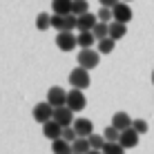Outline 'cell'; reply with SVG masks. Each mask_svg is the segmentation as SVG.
I'll use <instances>...</instances> for the list:
<instances>
[{
	"instance_id": "6da1fadb",
	"label": "cell",
	"mask_w": 154,
	"mask_h": 154,
	"mask_svg": "<svg viewBox=\"0 0 154 154\" xmlns=\"http://www.w3.org/2000/svg\"><path fill=\"white\" fill-rule=\"evenodd\" d=\"M89 83H92V78H89V72L83 69V67H74V69L69 72V85L72 89H87Z\"/></svg>"
},
{
	"instance_id": "7a4b0ae2",
	"label": "cell",
	"mask_w": 154,
	"mask_h": 154,
	"mask_svg": "<svg viewBox=\"0 0 154 154\" xmlns=\"http://www.w3.org/2000/svg\"><path fill=\"white\" fill-rule=\"evenodd\" d=\"M100 63V54L98 49H81L78 51V67H83V69H94V67H98Z\"/></svg>"
},
{
	"instance_id": "3957f363",
	"label": "cell",
	"mask_w": 154,
	"mask_h": 154,
	"mask_svg": "<svg viewBox=\"0 0 154 154\" xmlns=\"http://www.w3.org/2000/svg\"><path fill=\"white\" fill-rule=\"evenodd\" d=\"M67 94H69V92H65L60 85H54V87H49L45 100H47L54 109H56V107H65V105H67Z\"/></svg>"
},
{
	"instance_id": "277c9868",
	"label": "cell",
	"mask_w": 154,
	"mask_h": 154,
	"mask_svg": "<svg viewBox=\"0 0 154 154\" xmlns=\"http://www.w3.org/2000/svg\"><path fill=\"white\" fill-rule=\"evenodd\" d=\"M34 119H36V123H40V125L54 121V107H51L47 100H42V103H38L34 107Z\"/></svg>"
},
{
	"instance_id": "5b68a950",
	"label": "cell",
	"mask_w": 154,
	"mask_h": 154,
	"mask_svg": "<svg viewBox=\"0 0 154 154\" xmlns=\"http://www.w3.org/2000/svg\"><path fill=\"white\" fill-rule=\"evenodd\" d=\"M67 107H69L74 114L83 112V109L87 107V98H85V94L81 92V89H72V92L67 94Z\"/></svg>"
},
{
	"instance_id": "8992f818",
	"label": "cell",
	"mask_w": 154,
	"mask_h": 154,
	"mask_svg": "<svg viewBox=\"0 0 154 154\" xmlns=\"http://www.w3.org/2000/svg\"><path fill=\"white\" fill-rule=\"evenodd\" d=\"M56 45H58V49H60V51H72L74 47L78 45V38H76L74 31H58Z\"/></svg>"
},
{
	"instance_id": "52a82bcc",
	"label": "cell",
	"mask_w": 154,
	"mask_h": 154,
	"mask_svg": "<svg viewBox=\"0 0 154 154\" xmlns=\"http://www.w3.org/2000/svg\"><path fill=\"white\" fill-rule=\"evenodd\" d=\"M54 121L63 127V130H65V127H74L76 116H74V112L65 105V107H56V109H54Z\"/></svg>"
},
{
	"instance_id": "ba28073f",
	"label": "cell",
	"mask_w": 154,
	"mask_h": 154,
	"mask_svg": "<svg viewBox=\"0 0 154 154\" xmlns=\"http://www.w3.org/2000/svg\"><path fill=\"white\" fill-rule=\"evenodd\" d=\"M139 132L134 130V127H130V130H125V132H121V139H119V143L125 147V150H132V147H136L139 145Z\"/></svg>"
},
{
	"instance_id": "9c48e42d",
	"label": "cell",
	"mask_w": 154,
	"mask_h": 154,
	"mask_svg": "<svg viewBox=\"0 0 154 154\" xmlns=\"http://www.w3.org/2000/svg\"><path fill=\"white\" fill-rule=\"evenodd\" d=\"M74 130H76V134L81 139H89L94 134V123L89 119H76L74 121Z\"/></svg>"
},
{
	"instance_id": "30bf717a",
	"label": "cell",
	"mask_w": 154,
	"mask_h": 154,
	"mask_svg": "<svg viewBox=\"0 0 154 154\" xmlns=\"http://www.w3.org/2000/svg\"><path fill=\"white\" fill-rule=\"evenodd\" d=\"M112 14H114V20H116V23L127 25V23L132 20V9H130V5H127V2H119V5L112 9Z\"/></svg>"
},
{
	"instance_id": "8fae6325",
	"label": "cell",
	"mask_w": 154,
	"mask_h": 154,
	"mask_svg": "<svg viewBox=\"0 0 154 154\" xmlns=\"http://www.w3.org/2000/svg\"><path fill=\"white\" fill-rule=\"evenodd\" d=\"M98 25V16L96 14H83L78 16V31H94V27Z\"/></svg>"
},
{
	"instance_id": "7c38bea8",
	"label": "cell",
	"mask_w": 154,
	"mask_h": 154,
	"mask_svg": "<svg viewBox=\"0 0 154 154\" xmlns=\"http://www.w3.org/2000/svg\"><path fill=\"white\" fill-rule=\"evenodd\" d=\"M42 136L49 141H58V139H63V127L56 121H49V123L42 125Z\"/></svg>"
},
{
	"instance_id": "4fadbf2b",
	"label": "cell",
	"mask_w": 154,
	"mask_h": 154,
	"mask_svg": "<svg viewBox=\"0 0 154 154\" xmlns=\"http://www.w3.org/2000/svg\"><path fill=\"white\" fill-rule=\"evenodd\" d=\"M112 125H114L119 132H125V130H130V127L134 125V121L130 119V114H125V112H116V114L112 116Z\"/></svg>"
},
{
	"instance_id": "5bb4252c",
	"label": "cell",
	"mask_w": 154,
	"mask_h": 154,
	"mask_svg": "<svg viewBox=\"0 0 154 154\" xmlns=\"http://www.w3.org/2000/svg\"><path fill=\"white\" fill-rule=\"evenodd\" d=\"M72 5H74V0H51V9H54V14H58V16H69Z\"/></svg>"
},
{
	"instance_id": "9a60e30c",
	"label": "cell",
	"mask_w": 154,
	"mask_h": 154,
	"mask_svg": "<svg viewBox=\"0 0 154 154\" xmlns=\"http://www.w3.org/2000/svg\"><path fill=\"white\" fill-rule=\"evenodd\" d=\"M76 38H78V45H81V49H94L96 36H94L92 31H78Z\"/></svg>"
},
{
	"instance_id": "2e32d148",
	"label": "cell",
	"mask_w": 154,
	"mask_h": 154,
	"mask_svg": "<svg viewBox=\"0 0 154 154\" xmlns=\"http://www.w3.org/2000/svg\"><path fill=\"white\" fill-rule=\"evenodd\" d=\"M125 34H127V25L116 23V20H112V23H109V38H112V40L125 38Z\"/></svg>"
},
{
	"instance_id": "e0dca14e",
	"label": "cell",
	"mask_w": 154,
	"mask_h": 154,
	"mask_svg": "<svg viewBox=\"0 0 154 154\" xmlns=\"http://www.w3.org/2000/svg\"><path fill=\"white\" fill-rule=\"evenodd\" d=\"M51 152H54V154H74V150H72V143H67L65 139L51 141Z\"/></svg>"
},
{
	"instance_id": "ac0fdd59",
	"label": "cell",
	"mask_w": 154,
	"mask_h": 154,
	"mask_svg": "<svg viewBox=\"0 0 154 154\" xmlns=\"http://www.w3.org/2000/svg\"><path fill=\"white\" fill-rule=\"evenodd\" d=\"M72 150H74V154H89V152H92L89 139H81V136H78V139L72 143Z\"/></svg>"
},
{
	"instance_id": "d6986e66",
	"label": "cell",
	"mask_w": 154,
	"mask_h": 154,
	"mask_svg": "<svg viewBox=\"0 0 154 154\" xmlns=\"http://www.w3.org/2000/svg\"><path fill=\"white\" fill-rule=\"evenodd\" d=\"M72 14H74V16L89 14V2H87V0H74V5H72Z\"/></svg>"
},
{
	"instance_id": "ffe728a7",
	"label": "cell",
	"mask_w": 154,
	"mask_h": 154,
	"mask_svg": "<svg viewBox=\"0 0 154 154\" xmlns=\"http://www.w3.org/2000/svg\"><path fill=\"white\" fill-rule=\"evenodd\" d=\"M92 34L96 36V40H105V38H109V25H107V23H98L96 27H94Z\"/></svg>"
},
{
	"instance_id": "44dd1931",
	"label": "cell",
	"mask_w": 154,
	"mask_h": 154,
	"mask_svg": "<svg viewBox=\"0 0 154 154\" xmlns=\"http://www.w3.org/2000/svg\"><path fill=\"white\" fill-rule=\"evenodd\" d=\"M103 136H105V141H107V143H119L121 132L116 130L114 125H109V127H105V130H103Z\"/></svg>"
},
{
	"instance_id": "7402d4cb",
	"label": "cell",
	"mask_w": 154,
	"mask_h": 154,
	"mask_svg": "<svg viewBox=\"0 0 154 154\" xmlns=\"http://www.w3.org/2000/svg\"><path fill=\"white\" fill-rule=\"evenodd\" d=\"M105 136L103 134H92L89 136V145H92V150H96V152H103V147H105Z\"/></svg>"
},
{
	"instance_id": "603a6c76",
	"label": "cell",
	"mask_w": 154,
	"mask_h": 154,
	"mask_svg": "<svg viewBox=\"0 0 154 154\" xmlns=\"http://www.w3.org/2000/svg\"><path fill=\"white\" fill-rule=\"evenodd\" d=\"M36 27H38L40 31L49 29L51 27V16L49 14H38V16H36Z\"/></svg>"
},
{
	"instance_id": "cb8c5ba5",
	"label": "cell",
	"mask_w": 154,
	"mask_h": 154,
	"mask_svg": "<svg viewBox=\"0 0 154 154\" xmlns=\"http://www.w3.org/2000/svg\"><path fill=\"white\" fill-rule=\"evenodd\" d=\"M114 45H116V40H112V38L98 40V54H112V51H114Z\"/></svg>"
},
{
	"instance_id": "d4e9b609",
	"label": "cell",
	"mask_w": 154,
	"mask_h": 154,
	"mask_svg": "<svg viewBox=\"0 0 154 154\" xmlns=\"http://www.w3.org/2000/svg\"><path fill=\"white\" fill-rule=\"evenodd\" d=\"M103 154H125V147L121 143H105Z\"/></svg>"
},
{
	"instance_id": "484cf974",
	"label": "cell",
	"mask_w": 154,
	"mask_h": 154,
	"mask_svg": "<svg viewBox=\"0 0 154 154\" xmlns=\"http://www.w3.org/2000/svg\"><path fill=\"white\" fill-rule=\"evenodd\" d=\"M98 23H112V20H114V14H112V9H107V7H103V9H98Z\"/></svg>"
},
{
	"instance_id": "4316f807",
	"label": "cell",
	"mask_w": 154,
	"mask_h": 154,
	"mask_svg": "<svg viewBox=\"0 0 154 154\" xmlns=\"http://www.w3.org/2000/svg\"><path fill=\"white\" fill-rule=\"evenodd\" d=\"M74 29H78V16H65V31H74Z\"/></svg>"
},
{
	"instance_id": "83f0119b",
	"label": "cell",
	"mask_w": 154,
	"mask_h": 154,
	"mask_svg": "<svg viewBox=\"0 0 154 154\" xmlns=\"http://www.w3.org/2000/svg\"><path fill=\"white\" fill-rule=\"evenodd\" d=\"M51 27L58 29V31H65V16L54 14V16H51Z\"/></svg>"
},
{
	"instance_id": "f1b7e54d",
	"label": "cell",
	"mask_w": 154,
	"mask_h": 154,
	"mask_svg": "<svg viewBox=\"0 0 154 154\" xmlns=\"http://www.w3.org/2000/svg\"><path fill=\"white\" fill-rule=\"evenodd\" d=\"M63 139H65L67 143H74V141L78 139V134H76L74 127H65V130H63Z\"/></svg>"
},
{
	"instance_id": "f546056e",
	"label": "cell",
	"mask_w": 154,
	"mask_h": 154,
	"mask_svg": "<svg viewBox=\"0 0 154 154\" xmlns=\"http://www.w3.org/2000/svg\"><path fill=\"white\" fill-rule=\"evenodd\" d=\"M132 127H134L139 134H145V132H147V123L143 119H134V125H132Z\"/></svg>"
},
{
	"instance_id": "4dcf8cb0",
	"label": "cell",
	"mask_w": 154,
	"mask_h": 154,
	"mask_svg": "<svg viewBox=\"0 0 154 154\" xmlns=\"http://www.w3.org/2000/svg\"><path fill=\"white\" fill-rule=\"evenodd\" d=\"M100 5H103V7H107V9H114L116 5H119V0H98Z\"/></svg>"
},
{
	"instance_id": "1f68e13d",
	"label": "cell",
	"mask_w": 154,
	"mask_h": 154,
	"mask_svg": "<svg viewBox=\"0 0 154 154\" xmlns=\"http://www.w3.org/2000/svg\"><path fill=\"white\" fill-rule=\"evenodd\" d=\"M89 154H103V152H96V150H92V152H89Z\"/></svg>"
},
{
	"instance_id": "d6a6232c",
	"label": "cell",
	"mask_w": 154,
	"mask_h": 154,
	"mask_svg": "<svg viewBox=\"0 0 154 154\" xmlns=\"http://www.w3.org/2000/svg\"><path fill=\"white\" fill-rule=\"evenodd\" d=\"M152 83H154V72H152Z\"/></svg>"
},
{
	"instance_id": "836d02e7",
	"label": "cell",
	"mask_w": 154,
	"mask_h": 154,
	"mask_svg": "<svg viewBox=\"0 0 154 154\" xmlns=\"http://www.w3.org/2000/svg\"><path fill=\"white\" fill-rule=\"evenodd\" d=\"M123 2H130V0H123Z\"/></svg>"
}]
</instances>
